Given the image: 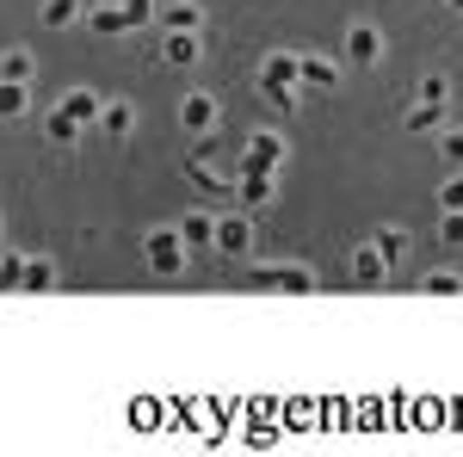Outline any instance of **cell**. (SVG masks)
I'll return each instance as SVG.
<instances>
[{
  "mask_svg": "<svg viewBox=\"0 0 463 457\" xmlns=\"http://www.w3.org/2000/svg\"><path fill=\"white\" fill-rule=\"evenodd\" d=\"M390 272H395V266L383 260V247H377V242H364L353 253V279L358 284H390Z\"/></svg>",
  "mask_w": 463,
  "mask_h": 457,
  "instance_id": "obj_11",
  "label": "cell"
},
{
  "mask_svg": "<svg viewBox=\"0 0 463 457\" xmlns=\"http://www.w3.org/2000/svg\"><path fill=\"white\" fill-rule=\"evenodd\" d=\"M260 87H303V56L297 50H266L260 56Z\"/></svg>",
  "mask_w": 463,
  "mask_h": 457,
  "instance_id": "obj_5",
  "label": "cell"
},
{
  "mask_svg": "<svg viewBox=\"0 0 463 457\" xmlns=\"http://www.w3.org/2000/svg\"><path fill=\"white\" fill-rule=\"evenodd\" d=\"M371 242L383 247V260H390V266H408V253H414V235H408L402 223H383V229H377Z\"/></svg>",
  "mask_w": 463,
  "mask_h": 457,
  "instance_id": "obj_13",
  "label": "cell"
},
{
  "mask_svg": "<svg viewBox=\"0 0 463 457\" xmlns=\"http://www.w3.org/2000/svg\"><path fill=\"white\" fill-rule=\"evenodd\" d=\"M148 272H161V279H179L185 272V260H192V247H185V235H179V223H167V229H148Z\"/></svg>",
  "mask_w": 463,
  "mask_h": 457,
  "instance_id": "obj_1",
  "label": "cell"
},
{
  "mask_svg": "<svg viewBox=\"0 0 463 457\" xmlns=\"http://www.w3.org/2000/svg\"><path fill=\"white\" fill-rule=\"evenodd\" d=\"M25 266H32L25 253H0V290H19L25 284Z\"/></svg>",
  "mask_w": 463,
  "mask_h": 457,
  "instance_id": "obj_27",
  "label": "cell"
},
{
  "mask_svg": "<svg viewBox=\"0 0 463 457\" xmlns=\"http://www.w3.org/2000/svg\"><path fill=\"white\" fill-rule=\"evenodd\" d=\"M439 242L463 247V211H439Z\"/></svg>",
  "mask_w": 463,
  "mask_h": 457,
  "instance_id": "obj_28",
  "label": "cell"
},
{
  "mask_svg": "<svg viewBox=\"0 0 463 457\" xmlns=\"http://www.w3.org/2000/svg\"><path fill=\"white\" fill-rule=\"evenodd\" d=\"M80 130H87V124H74V118H69L62 106H50V118H43V137L56 142V148H69V142H80Z\"/></svg>",
  "mask_w": 463,
  "mask_h": 457,
  "instance_id": "obj_20",
  "label": "cell"
},
{
  "mask_svg": "<svg viewBox=\"0 0 463 457\" xmlns=\"http://www.w3.org/2000/svg\"><path fill=\"white\" fill-rule=\"evenodd\" d=\"M32 111V81H0V124H19Z\"/></svg>",
  "mask_w": 463,
  "mask_h": 457,
  "instance_id": "obj_12",
  "label": "cell"
},
{
  "mask_svg": "<svg viewBox=\"0 0 463 457\" xmlns=\"http://www.w3.org/2000/svg\"><path fill=\"white\" fill-rule=\"evenodd\" d=\"M235 192H241V205H248V211H266V205L279 198V174H272V167H248V161H241Z\"/></svg>",
  "mask_w": 463,
  "mask_h": 457,
  "instance_id": "obj_6",
  "label": "cell"
},
{
  "mask_svg": "<svg viewBox=\"0 0 463 457\" xmlns=\"http://www.w3.org/2000/svg\"><path fill=\"white\" fill-rule=\"evenodd\" d=\"M439 211H463V174H451L439 186Z\"/></svg>",
  "mask_w": 463,
  "mask_h": 457,
  "instance_id": "obj_30",
  "label": "cell"
},
{
  "mask_svg": "<svg viewBox=\"0 0 463 457\" xmlns=\"http://www.w3.org/2000/svg\"><path fill=\"white\" fill-rule=\"evenodd\" d=\"M56 284H62L56 260H32V266H25V284H19V290H32V297H50Z\"/></svg>",
  "mask_w": 463,
  "mask_h": 457,
  "instance_id": "obj_23",
  "label": "cell"
},
{
  "mask_svg": "<svg viewBox=\"0 0 463 457\" xmlns=\"http://www.w3.org/2000/svg\"><path fill=\"white\" fill-rule=\"evenodd\" d=\"M266 100H272V111L279 118H297V87H260Z\"/></svg>",
  "mask_w": 463,
  "mask_h": 457,
  "instance_id": "obj_29",
  "label": "cell"
},
{
  "mask_svg": "<svg viewBox=\"0 0 463 457\" xmlns=\"http://www.w3.org/2000/svg\"><path fill=\"white\" fill-rule=\"evenodd\" d=\"M260 290H279V297H316V272L309 266H266Z\"/></svg>",
  "mask_w": 463,
  "mask_h": 457,
  "instance_id": "obj_7",
  "label": "cell"
},
{
  "mask_svg": "<svg viewBox=\"0 0 463 457\" xmlns=\"http://www.w3.org/2000/svg\"><path fill=\"white\" fill-rule=\"evenodd\" d=\"M99 130H106V137H130V130H137V106H130V100H106Z\"/></svg>",
  "mask_w": 463,
  "mask_h": 457,
  "instance_id": "obj_19",
  "label": "cell"
},
{
  "mask_svg": "<svg viewBox=\"0 0 463 457\" xmlns=\"http://www.w3.org/2000/svg\"><path fill=\"white\" fill-rule=\"evenodd\" d=\"M56 106L69 111L74 124H99V118H106V100H99V93H93V87H69V93H62V100H56Z\"/></svg>",
  "mask_w": 463,
  "mask_h": 457,
  "instance_id": "obj_10",
  "label": "cell"
},
{
  "mask_svg": "<svg viewBox=\"0 0 463 457\" xmlns=\"http://www.w3.org/2000/svg\"><path fill=\"white\" fill-rule=\"evenodd\" d=\"M439 155H445L451 174H463V124H445V130H439Z\"/></svg>",
  "mask_w": 463,
  "mask_h": 457,
  "instance_id": "obj_25",
  "label": "cell"
},
{
  "mask_svg": "<svg viewBox=\"0 0 463 457\" xmlns=\"http://www.w3.org/2000/svg\"><path fill=\"white\" fill-rule=\"evenodd\" d=\"M124 13H130V25H155V19H161L155 0H124Z\"/></svg>",
  "mask_w": 463,
  "mask_h": 457,
  "instance_id": "obj_32",
  "label": "cell"
},
{
  "mask_svg": "<svg viewBox=\"0 0 463 457\" xmlns=\"http://www.w3.org/2000/svg\"><path fill=\"white\" fill-rule=\"evenodd\" d=\"M285 155H290L285 137H279V130H266V124L248 137V167H272V174H279V167H285Z\"/></svg>",
  "mask_w": 463,
  "mask_h": 457,
  "instance_id": "obj_8",
  "label": "cell"
},
{
  "mask_svg": "<svg viewBox=\"0 0 463 457\" xmlns=\"http://www.w3.org/2000/svg\"><path fill=\"white\" fill-rule=\"evenodd\" d=\"M155 25H161V32H198V25H204V13H198L192 0H167Z\"/></svg>",
  "mask_w": 463,
  "mask_h": 457,
  "instance_id": "obj_16",
  "label": "cell"
},
{
  "mask_svg": "<svg viewBox=\"0 0 463 457\" xmlns=\"http://www.w3.org/2000/svg\"><path fill=\"white\" fill-rule=\"evenodd\" d=\"M303 87H316V93H334V87H340V69H334L327 56H303Z\"/></svg>",
  "mask_w": 463,
  "mask_h": 457,
  "instance_id": "obj_21",
  "label": "cell"
},
{
  "mask_svg": "<svg viewBox=\"0 0 463 457\" xmlns=\"http://www.w3.org/2000/svg\"><path fill=\"white\" fill-rule=\"evenodd\" d=\"M32 74H37L32 50H6V56H0V81H32Z\"/></svg>",
  "mask_w": 463,
  "mask_h": 457,
  "instance_id": "obj_24",
  "label": "cell"
},
{
  "mask_svg": "<svg viewBox=\"0 0 463 457\" xmlns=\"http://www.w3.org/2000/svg\"><path fill=\"white\" fill-rule=\"evenodd\" d=\"M179 124H185L192 137H211L216 124H222V106H216V93H204V87H198V93H185V100H179Z\"/></svg>",
  "mask_w": 463,
  "mask_h": 457,
  "instance_id": "obj_4",
  "label": "cell"
},
{
  "mask_svg": "<svg viewBox=\"0 0 463 457\" xmlns=\"http://www.w3.org/2000/svg\"><path fill=\"white\" fill-rule=\"evenodd\" d=\"M451 118H445V106H432V100H420V106H408V130H420V137H439Z\"/></svg>",
  "mask_w": 463,
  "mask_h": 457,
  "instance_id": "obj_22",
  "label": "cell"
},
{
  "mask_svg": "<svg viewBox=\"0 0 463 457\" xmlns=\"http://www.w3.org/2000/svg\"><path fill=\"white\" fill-rule=\"evenodd\" d=\"M445 93H451V81H445V74H420V100L445 106Z\"/></svg>",
  "mask_w": 463,
  "mask_h": 457,
  "instance_id": "obj_31",
  "label": "cell"
},
{
  "mask_svg": "<svg viewBox=\"0 0 463 457\" xmlns=\"http://www.w3.org/2000/svg\"><path fill=\"white\" fill-rule=\"evenodd\" d=\"M346 62H353V69H377V62H383V32H377L371 19L346 25Z\"/></svg>",
  "mask_w": 463,
  "mask_h": 457,
  "instance_id": "obj_3",
  "label": "cell"
},
{
  "mask_svg": "<svg viewBox=\"0 0 463 457\" xmlns=\"http://www.w3.org/2000/svg\"><path fill=\"white\" fill-rule=\"evenodd\" d=\"M37 19H43L50 32H62V25H87V6H80V0H43Z\"/></svg>",
  "mask_w": 463,
  "mask_h": 457,
  "instance_id": "obj_15",
  "label": "cell"
},
{
  "mask_svg": "<svg viewBox=\"0 0 463 457\" xmlns=\"http://www.w3.org/2000/svg\"><path fill=\"white\" fill-rule=\"evenodd\" d=\"M185 179H192L198 192H216V198H222V192H235V179H229V174H216L204 155H192V161H185Z\"/></svg>",
  "mask_w": 463,
  "mask_h": 457,
  "instance_id": "obj_14",
  "label": "cell"
},
{
  "mask_svg": "<svg viewBox=\"0 0 463 457\" xmlns=\"http://www.w3.org/2000/svg\"><path fill=\"white\" fill-rule=\"evenodd\" d=\"M216 253H222V260H248L253 253V216L248 211L216 216Z\"/></svg>",
  "mask_w": 463,
  "mask_h": 457,
  "instance_id": "obj_2",
  "label": "cell"
},
{
  "mask_svg": "<svg viewBox=\"0 0 463 457\" xmlns=\"http://www.w3.org/2000/svg\"><path fill=\"white\" fill-rule=\"evenodd\" d=\"M179 235H185V247H216V216L211 211H185L179 216Z\"/></svg>",
  "mask_w": 463,
  "mask_h": 457,
  "instance_id": "obj_17",
  "label": "cell"
},
{
  "mask_svg": "<svg viewBox=\"0 0 463 457\" xmlns=\"http://www.w3.org/2000/svg\"><path fill=\"white\" fill-rule=\"evenodd\" d=\"M87 32H99V37H118V32H137V25H130V13H124V0H118V6H93V13H87Z\"/></svg>",
  "mask_w": 463,
  "mask_h": 457,
  "instance_id": "obj_18",
  "label": "cell"
},
{
  "mask_svg": "<svg viewBox=\"0 0 463 457\" xmlns=\"http://www.w3.org/2000/svg\"><path fill=\"white\" fill-rule=\"evenodd\" d=\"M204 56V37L198 32H161V62H174V69H192Z\"/></svg>",
  "mask_w": 463,
  "mask_h": 457,
  "instance_id": "obj_9",
  "label": "cell"
},
{
  "mask_svg": "<svg viewBox=\"0 0 463 457\" xmlns=\"http://www.w3.org/2000/svg\"><path fill=\"white\" fill-rule=\"evenodd\" d=\"M420 290H427V297H463V272H451V266H445V272H427Z\"/></svg>",
  "mask_w": 463,
  "mask_h": 457,
  "instance_id": "obj_26",
  "label": "cell"
},
{
  "mask_svg": "<svg viewBox=\"0 0 463 457\" xmlns=\"http://www.w3.org/2000/svg\"><path fill=\"white\" fill-rule=\"evenodd\" d=\"M445 6H451V13H463V0H445Z\"/></svg>",
  "mask_w": 463,
  "mask_h": 457,
  "instance_id": "obj_33",
  "label": "cell"
}]
</instances>
